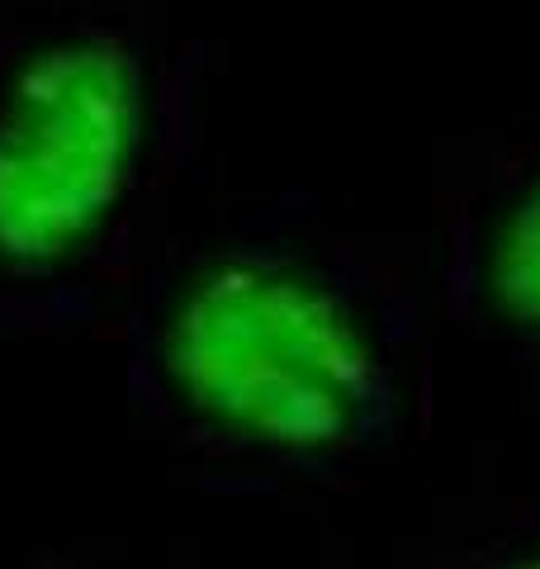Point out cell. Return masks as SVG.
Instances as JSON below:
<instances>
[{
	"instance_id": "obj_1",
	"label": "cell",
	"mask_w": 540,
	"mask_h": 569,
	"mask_svg": "<svg viewBox=\"0 0 540 569\" xmlns=\"http://www.w3.org/2000/svg\"><path fill=\"white\" fill-rule=\"evenodd\" d=\"M422 361L418 299L313 190L171 233L119 328L133 418L247 479H332L393 451Z\"/></svg>"
},
{
	"instance_id": "obj_2",
	"label": "cell",
	"mask_w": 540,
	"mask_h": 569,
	"mask_svg": "<svg viewBox=\"0 0 540 569\" xmlns=\"http://www.w3.org/2000/svg\"><path fill=\"white\" fill-rule=\"evenodd\" d=\"M194 43L161 0H43L0 20V337L133 295L167 247Z\"/></svg>"
},
{
	"instance_id": "obj_3",
	"label": "cell",
	"mask_w": 540,
	"mask_h": 569,
	"mask_svg": "<svg viewBox=\"0 0 540 569\" xmlns=\"http://www.w3.org/2000/svg\"><path fill=\"white\" fill-rule=\"evenodd\" d=\"M441 295L474 347L540 389V138L493 142L446 209Z\"/></svg>"
},
{
	"instance_id": "obj_4",
	"label": "cell",
	"mask_w": 540,
	"mask_h": 569,
	"mask_svg": "<svg viewBox=\"0 0 540 569\" xmlns=\"http://www.w3.org/2000/svg\"><path fill=\"white\" fill-rule=\"evenodd\" d=\"M422 569H540V512L517 527L489 531L470 546L437 550Z\"/></svg>"
},
{
	"instance_id": "obj_5",
	"label": "cell",
	"mask_w": 540,
	"mask_h": 569,
	"mask_svg": "<svg viewBox=\"0 0 540 569\" xmlns=\"http://www.w3.org/2000/svg\"><path fill=\"white\" fill-rule=\"evenodd\" d=\"M58 569H90V565H58Z\"/></svg>"
}]
</instances>
